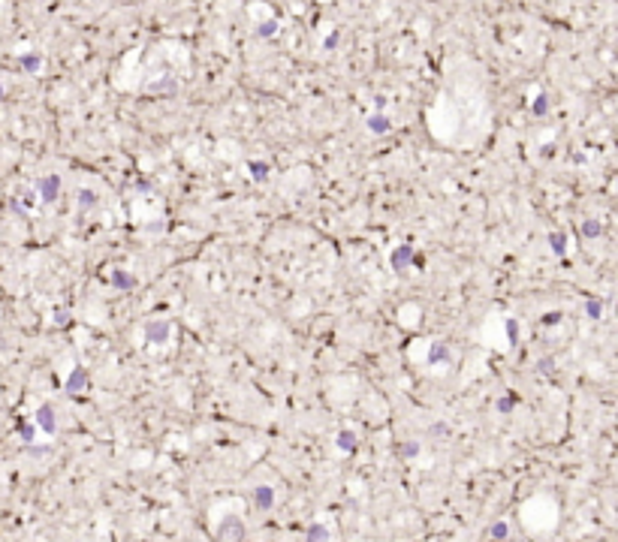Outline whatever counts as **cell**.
Wrapping results in <instances>:
<instances>
[{
    "label": "cell",
    "instance_id": "3957f363",
    "mask_svg": "<svg viewBox=\"0 0 618 542\" xmlns=\"http://www.w3.org/2000/svg\"><path fill=\"white\" fill-rule=\"evenodd\" d=\"M389 262H392V271H407L413 262H416V253H413V247L410 244H401V247H395L392 250V256H389Z\"/></svg>",
    "mask_w": 618,
    "mask_h": 542
},
{
    "label": "cell",
    "instance_id": "484cf974",
    "mask_svg": "<svg viewBox=\"0 0 618 542\" xmlns=\"http://www.w3.org/2000/svg\"><path fill=\"white\" fill-rule=\"evenodd\" d=\"M332 45H338V31H335V33H329V36H326V48H332Z\"/></svg>",
    "mask_w": 618,
    "mask_h": 542
},
{
    "label": "cell",
    "instance_id": "f1b7e54d",
    "mask_svg": "<svg viewBox=\"0 0 618 542\" xmlns=\"http://www.w3.org/2000/svg\"><path fill=\"white\" fill-rule=\"evenodd\" d=\"M507 542H510V539H507Z\"/></svg>",
    "mask_w": 618,
    "mask_h": 542
},
{
    "label": "cell",
    "instance_id": "5b68a950",
    "mask_svg": "<svg viewBox=\"0 0 618 542\" xmlns=\"http://www.w3.org/2000/svg\"><path fill=\"white\" fill-rule=\"evenodd\" d=\"M36 425H39L45 434H55V431H58V422H55V410H52V404H42V407L36 410Z\"/></svg>",
    "mask_w": 618,
    "mask_h": 542
},
{
    "label": "cell",
    "instance_id": "4fadbf2b",
    "mask_svg": "<svg viewBox=\"0 0 618 542\" xmlns=\"http://www.w3.org/2000/svg\"><path fill=\"white\" fill-rule=\"evenodd\" d=\"M18 64H21V69H24V72H36V69L42 66V55H36V51H31V55H21V61H18Z\"/></svg>",
    "mask_w": 618,
    "mask_h": 542
},
{
    "label": "cell",
    "instance_id": "9a60e30c",
    "mask_svg": "<svg viewBox=\"0 0 618 542\" xmlns=\"http://www.w3.org/2000/svg\"><path fill=\"white\" fill-rule=\"evenodd\" d=\"M275 33H278V18H268V21L257 24V36H262V39H271Z\"/></svg>",
    "mask_w": 618,
    "mask_h": 542
},
{
    "label": "cell",
    "instance_id": "ba28073f",
    "mask_svg": "<svg viewBox=\"0 0 618 542\" xmlns=\"http://www.w3.org/2000/svg\"><path fill=\"white\" fill-rule=\"evenodd\" d=\"M365 124H368V130H371L374 136H383V133H389L392 130V121L386 118V115H371Z\"/></svg>",
    "mask_w": 618,
    "mask_h": 542
},
{
    "label": "cell",
    "instance_id": "2e32d148",
    "mask_svg": "<svg viewBox=\"0 0 618 542\" xmlns=\"http://www.w3.org/2000/svg\"><path fill=\"white\" fill-rule=\"evenodd\" d=\"M549 244H552V250L558 256L567 253V235H564V232H552V235H549Z\"/></svg>",
    "mask_w": 618,
    "mask_h": 542
},
{
    "label": "cell",
    "instance_id": "8992f818",
    "mask_svg": "<svg viewBox=\"0 0 618 542\" xmlns=\"http://www.w3.org/2000/svg\"><path fill=\"white\" fill-rule=\"evenodd\" d=\"M85 385H88V371H85V368H76V371L66 377V392H72V395L85 392Z\"/></svg>",
    "mask_w": 618,
    "mask_h": 542
},
{
    "label": "cell",
    "instance_id": "ac0fdd59",
    "mask_svg": "<svg viewBox=\"0 0 618 542\" xmlns=\"http://www.w3.org/2000/svg\"><path fill=\"white\" fill-rule=\"evenodd\" d=\"M326 539H329V530L323 524H311L308 527V542H326Z\"/></svg>",
    "mask_w": 618,
    "mask_h": 542
},
{
    "label": "cell",
    "instance_id": "ffe728a7",
    "mask_svg": "<svg viewBox=\"0 0 618 542\" xmlns=\"http://www.w3.org/2000/svg\"><path fill=\"white\" fill-rule=\"evenodd\" d=\"M531 112H534L537 118H543V115L549 112V96H546V94H537V99H534V109H531Z\"/></svg>",
    "mask_w": 618,
    "mask_h": 542
},
{
    "label": "cell",
    "instance_id": "83f0119b",
    "mask_svg": "<svg viewBox=\"0 0 618 542\" xmlns=\"http://www.w3.org/2000/svg\"><path fill=\"white\" fill-rule=\"evenodd\" d=\"M0 102H3V85H0Z\"/></svg>",
    "mask_w": 618,
    "mask_h": 542
},
{
    "label": "cell",
    "instance_id": "7c38bea8",
    "mask_svg": "<svg viewBox=\"0 0 618 542\" xmlns=\"http://www.w3.org/2000/svg\"><path fill=\"white\" fill-rule=\"evenodd\" d=\"M335 443H338V449H341V452H356V446H359V443H356V434H353V431H341Z\"/></svg>",
    "mask_w": 618,
    "mask_h": 542
},
{
    "label": "cell",
    "instance_id": "d6986e66",
    "mask_svg": "<svg viewBox=\"0 0 618 542\" xmlns=\"http://www.w3.org/2000/svg\"><path fill=\"white\" fill-rule=\"evenodd\" d=\"M582 235H585V238H600V235H603V226L597 223V220H585V223H582Z\"/></svg>",
    "mask_w": 618,
    "mask_h": 542
},
{
    "label": "cell",
    "instance_id": "7a4b0ae2",
    "mask_svg": "<svg viewBox=\"0 0 618 542\" xmlns=\"http://www.w3.org/2000/svg\"><path fill=\"white\" fill-rule=\"evenodd\" d=\"M169 334H172V325H169L166 319H148L145 328H142V338H145L148 344H166Z\"/></svg>",
    "mask_w": 618,
    "mask_h": 542
},
{
    "label": "cell",
    "instance_id": "7402d4cb",
    "mask_svg": "<svg viewBox=\"0 0 618 542\" xmlns=\"http://www.w3.org/2000/svg\"><path fill=\"white\" fill-rule=\"evenodd\" d=\"M251 172H254V178H257V181L268 178V166H265V163H257V160L251 163Z\"/></svg>",
    "mask_w": 618,
    "mask_h": 542
},
{
    "label": "cell",
    "instance_id": "6da1fadb",
    "mask_svg": "<svg viewBox=\"0 0 618 542\" xmlns=\"http://www.w3.org/2000/svg\"><path fill=\"white\" fill-rule=\"evenodd\" d=\"M241 536H244V524H241L235 515H227V518L220 521V527H217L214 542H241Z\"/></svg>",
    "mask_w": 618,
    "mask_h": 542
},
{
    "label": "cell",
    "instance_id": "8fae6325",
    "mask_svg": "<svg viewBox=\"0 0 618 542\" xmlns=\"http://www.w3.org/2000/svg\"><path fill=\"white\" fill-rule=\"evenodd\" d=\"M450 358V347L447 344H434L431 350H428V365H440V362H447Z\"/></svg>",
    "mask_w": 618,
    "mask_h": 542
},
{
    "label": "cell",
    "instance_id": "9c48e42d",
    "mask_svg": "<svg viewBox=\"0 0 618 542\" xmlns=\"http://www.w3.org/2000/svg\"><path fill=\"white\" fill-rule=\"evenodd\" d=\"M488 536H491V542H507L510 539V524L507 521H495L488 527Z\"/></svg>",
    "mask_w": 618,
    "mask_h": 542
},
{
    "label": "cell",
    "instance_id": "e0dca14e",
    "mask_svg": "<svg viewBox=\"0 0 618 542\" xmlns=\"http://www.w3.org/2000/svg\"><path fill=\"white\" fill-rule=\"evenodd\" d=\"M585 314H588V319H600L603 317V301H600V298H588L585 301Z\"/></svg>",
    "mask_w": 618,
    "mask_h": 542
},
{
    "label": "cell",
    "instance_id": "d4e9b609",
    "mask_svg": "<svg viewBox=\"0 0 618 542\" xmlns=\"http://www.w3.org/2000/svg\"><path fill=\"white\" fill-rule=\"evenodd\" d=\"M21 437H24V443H31L33 440V425H21Z\"/></svg>",
    "mask_w": 618,
    "mask_h": 542
},
{
    "label": "cell",
    "instance_id": "cb8c5ba5",
    "mask_svg": "<svg viewBox=\"0 0 618 542\" xmlns=\"http://www.w3.org/2000/svg\"><path fill=\"white\" fill-rule=\"evenodd\" d=\"M401 455H404V458H413V455H419V443H404V446H401Z\"/></svg>",
    "mask_w": 618,
    "mask_h": 542
},
{
    "label": "cell",
    "instance_id": "5bb4252c",
    "mask_svg": "<svg viewBox=\"0 0 618 542\" xmlns=\"http://www.w3.org/2000/svg\"><path fill=\"white\" fill-rule=\"evenodd\" d=\"M79 208H82V211L97 208V193L94 190H79Z\"/></svg>",
    "mask_w": 618,
    "mask_h": 542
},
{
    "label": "cell",
    "instance_id": "603a6c76",
    "mask_svg": "<svg viewBox=\"0 0 618 542\" xmlns=\"http://www.w3.org/2000/svg\"><path fill=\"white\" fill-rule=\"evenodd\" d=\"M513 404H516V395L501 398V401H498V410H501V413H510V410H513Z\"/></svg>",
    "mask_w": 618,
    "mask_h": 542
},
{
    "label": "cell",
    "instance_id": "277c9868",
    "mask_svg": "<svg viewBox=\"0 0 618 542\" xmlns=\"http://www.w3.org/2000/svg\"><path fill=\"white\" fill-rule=\"evenodd\" d=\"M36 190L42 196V202H55L58 193H61V178H58V175H45V178L36 181Z\"/></svg>",
    "mask_w": 618,
    "mask_h": 542
},
{
    "label": "cell",
    "instance_id": "52a82bcc",
    "mask_svg": "<svg viewBox=\"0 0 618 542\" xmlns=\"http://www.w3.org/2000/svg\"><path fill=\"white\" fill-rule=\"evenodd\" d=\"M254 503H257V509L268 512L271 506H275V491H271L268 485H260V488L254 491Z\"/></svg>",
    "mask_w": 618,
    "mask_h": 542
},
{
    "label": "cell",
    "instance_id": "44dd1931",
    "mask_svg": "<svg viewBox=\"0 0 618 542\" xmlns=\"http://www.w3.org/2000/svg\"><path fill=\"white\" fill-rule=\"evenodd\" d=\"M504 328H507L510 344H519V322H516V319H504Z\"/></svg>",
    "mask_w": 618,
    "mask_h": 542
},
{
    "label": "cell",
    "instance_id": "30bf717a",
    "mask_svg": "<svg viewBox=\"0 0 618 542\" xmlns=\"http://www.w3.org/2000/svg\"><path fill=\"white\" fill-rule=\"evenodd\" d=\"M112 283H115V287H118V289H133V287H136V277H133L130 271H124V268H118V271H115V274H112Z\"/></svg>",
    "mask_w": 618,
    "mask_h": 542
},
{
    "label": "cell",
    "instance_id": "4316f807",
    "mask_svg": "<svg viewBox=\"0 0 618 542\" xmlns=\"http://www.w3.org/2000/svg\"><path fill=\"white\" fill-rule=\"evenodd\" d=\"M558 319H561V314H558V311H555V314H546V319H543V322H546V325H555V322H558Z\"/></svg>",
    "mask_w": 618,
    "mask_h": 542
}]
</instances>
